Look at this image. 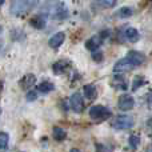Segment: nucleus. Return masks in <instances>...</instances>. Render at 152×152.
<instances>
[{
	"mask_svg": "<svg viewBox=\"0 0 152 152\" xmlns=\"http://www.w3.org/2000/svg\"><path fill=\"white\" fill-rule=\"evenodd\" d=\"M35 83H36V76L29 74V75H26L20 80V87L23 89H31L35 86Z\"/></svg>",
	"mask_w": 152,
	"mask_h": 152,
	"instance_id": "nucleus-11",
	"label": "nucleus"
},
{
	"mask_svg": "<svg viewBox=\"0 0 152 152\" xmlns=\"http://www.w3.org/2000/svg\"><path fill=\"white\" fill-rule=\"evenodd\" d=\"M143 81H144V80H143V79L142 77H136V79H135V84H134V87H132V89H134V91H136V89H137V86H142V84H143Z\"/></svg>",
	"mask_w": 152,
	"mask_h": 152,
	"instance_id": "nucleus-24",
	"label": "nucleus"
},
{
	"mask_svg": "<svg viewBox=\"0 0 152 152\" xmlns=\"http://www.w3.org/2000/svg\"><path fill=\"white\" fill-rule=\"evenodd\" d=\"M84 94H86V97L89 100H92L95 96H96V87L94 84H88V86L84 87Z\"/></svg>",
	"mask_w": 152,
	"mask_h": 152,
	"instance_id": "nucleus-15",
	"label": "nucleus"
},
{
	"mask_svg": "<svg viewBox=\"0 0 152 152\" xmlns=\"http://www.w3.org/2000/svg\"><path fill=\"white\" fill-rule=\"evenodd\" d=\"M134 68H135V64L126 58V59H123V60H119L118 63L115 64V67H113V74L123 75V74H126V72L131 71V69H134Z\"/></svg>",
	"mask_w": 152,
	"mask_h": 152,
	"instance_id": "nucleus-4",
	"label": "nucleus"
},
{
	"mask_svg": "<svg viewBox=\"0 0 152 152\" xmlns=\"http://www.w3.org/2000/svg\"><path fill=\"white\" fill-rule=\"evenodd\" d=\"M4 1H5V0H1V4H4Z\"/></svg>",
	"mask_w": 152,
	"mask_h": 152,
	"instance_id": "nucleus-26",
	"label": "nucleus"
},
{
	"mask_svg": "<svg viewBox=\"0 0 152 152\" xmlns=\"http://www.w3.org/2000/svg\"><path fill=\"white\" fill-rule=\"evenodd\" d=\"M37 99V92L36 91H28V94H27V100L28 102H32V100H36Z\"/></svg>",
	"mask_w": 152,
	"mask_h": 152,
	"instance_id": "nucleus-21",
	"label": "nucleus"
},
{
	"mask_svg": "<svg viewBox=\"0 0 152 152\" xmlns=\"http://www.w3.org/2000/svg\"><path fill=\"white\" fill-rule=\"evenodd\" d=\"M118 105L121 111H131L135 105V100L131 95H121V96L119 97Z\"/></svg>",
	"mask_w": 152,
	"mask_h": 152,
	"instance_id": "nucleus-6",
	"label": "nucleus"
},
{
	"mask_svg": "<svg viewBox=\"0 0 152 152\" xmlns=\"http://www.w3.org/2000/svg\"><path fill=\"white\" fill-rule=\"evenodd\" d=\"M110 116H111V111L107 107H104V105H94L89 110V118L92 120L102 121L104 119H108Z\"/></svg>",
	"mask_w": 152,
	"mask_h": 152,
	"instance_id": "nucleus-3",
	"label": "nucleus"
},
{
	"mask_svg": "<svg viewBox=\"0 0 152 152\" xmlns=\"http://www.w3.org/2000/svg\"><path fill=\"white\" fill-rule=\"evenodd\" d=\"M44 12L55 19L67 18L66 4H63V3H60V1H48L47 4L44 5Z\"/></svg>",
	"mask_w": 152,
	"mask_h": 152,
	"instance_id": "nucleus-1",
	"label": "nucleus"
},
{
	"mask_svg": "<svg viewBox=\"0 0 152 152\" xmlns=\"http://www.w3.org/2000/svg\"><path fill=\"white\" fill-rule=\"evenodd\" d=\"M116 1H118V0H102V4L107 8H111L116 4Z\"/></svg>",
	"mask_w": 152,
	"mask_h": 152,
	"instance_id": "nucleus-23",
	"label": "nucleus"
},
{
	"mask_svg": "<svg viewBox=\"0 0 152 152\" xmlns=\"http://www.w3.org/2000/svg\"><path fill=\"white\" fill-rule=\"evenodd\" d=\"M69 152H80V151H79V150H76V148H72V150L69 151Z\"/></svg>",
	"mask_w": 152,
	"mask_h": 152,
	"instance_id": "nucleus-25",
	"label": "nucleus"
},
{
	"mask_svg": "<svg viewBox=\"0 0 152 152\" xmlns=\"http://www.w3.org/2000/svg\"><path fill=\"white\" fill-rule=\"evenodd\" d=\"M69 104H71V108L75 111V112L80 113L84 108V103H83V97H81V95L77 94V92L72 94L71 97H69Z\"/></svg>",
	"mask_w": 152,
	"mask_h": 152,
	"instance_id": "nucleus-7",
	"label": "nucleus"
},
{
	"mask_svg": "<svg viewBox=\"0 0 152 152\" xmlns=\"http://www.w3.org/2000/svg\"><path fill=\"white\" fill-rule=\"evenodd\" d=\"M8 139H10V137H8V135L5 134V132H1V134H0V148H1V150H5V148H7Z\"/></svg>",
	"mask_w": 152,
	"mask_h": 152,
	"instance_id": "nucleus-19",
	"label": "nucleus"
},
{
	"mask_svg": "<svg viewBox=\"0 0 152 152\" xmlns=\"http://www.w3.org/2000/svg\"><path fill=\"white\" fill-rule=\"evenodd\" d=\"M132 13H134L132 8H129V7H121L120 10L118 11V13H116V15H118L119 18H121V19H127V18H129V16H132Z\"/></svg>",
	"mask_w": 152,
	"mask_h": 152,
	"instance_id": "nucleus-18",
	"label": "nucleus"
},
{
	"mask_svg": "<svg viewBox=\"0 0 152 152\" xmlns=\"http://www.w3.org/2000/svg\"><path fill=\"white\" fill-rule=\"evenodd\" d=\"M37 4V0H13L11 5V13L15 16H21L35 8Z\"/></svg>",
	"mask_w": 152,
	"mask_h": 152,
	"instance_id": "nucleus-2",
	"label": "nucleus"
},
{
	"mask_svg": "<svg viewBox=\"0 0 152 152\" xmlns=\"http://www.w3.org/2000/svg\"><path fill=\"white\" fill-rule=\"evenodd\" d=\"M31 26L35 27L36 29L44 28V26H45V19H44V16H42V15L34 16V18L31 19Z\"/></svg>",
	"mask_w": 152,
	"mask_h": 152,
	"instance_id": "nucleus-13",
	"label": "nucleus"
},
{
	"mask_svg": "<svg viewBox=\"0 0 152 152\" xmlns=\"http://www.w3.org/2000/svg\"><path fill=\"white\" fill-rule=\"evenodd\" d=\"M127 59H128L129 61H132V63L135 64V67L143 64V61L145 60L144 55H143V53H140L139 51H129V52L127 53Z\"/></svg>",
	"mask_w": 152,
	"mask_h": 152,
	"instance_id": "nucleus-9",
	"label": "nucleus"
},
{
	"mask_svg": "<svg viewBox=\"0 0 152 152\" xmlns=\"http://www.w3.org/2000/svg\"><path fill=\"white\" fill-rule=\"evenodd\" d=\"M64 39H66L64 32H58L53 36H51V39L48 40V44H50L51 48H59L64 43Z\"/></svg>",
	"mask_w": 152,
	"mask_h": 152,
	"instance_id": "nucleus-10",
	"label": "nucleus"
},
{
	"mask_svg": "<svg viewBox=\"0 0 152 152\" xmlns=\"http://www.w3.org/2000/svg\"><path fill=\"white\" fill-rule=\"evenodd\" d=\"M103 40H102V36H92L91 39H88L86 42V48L91 52H96L99 50V47L102 45Z\"/></svg>",
	"mask_w": 152,
	"mask_h": 152,
	"instance_id": "nucleus-8",
	"label": "nucleus"
},
{
	"mask_svg": "<svg viewBox=\"0 0 152 152\" xmlns=\"http://www.w3.org/2000/svg\"><path fill=\"white\" fill-rule=\"evenodd\" d=\"M66 68H67V61H64V60H59V61H56V63L52 66V71L55 72L56 75L63 74L64 69H66Z\"/></svg>",
	"mask_w": 152,
	"mask_h": 152,
	"instance_id": "nucleus-14",
	"label": "nucleus"
},
{
	"mask_svg": "<svg viewBox=\"0 0 152 152\" xmlns=\"http://www.w3.org/2000/svg\"><path fill=\"white\" fill-rule=\"evenodd\" d=\"M92 59H94L95 61H97V63H100V61L103 60V53L100 52V51H96V52L92 53Z\"/></svg>",
	"mask_w": 152,
	"mask_h": 152,
	"instance_id": "nucleus-22",
	"label": "nucleus"
},
{
	"mask_svg": "<svg viewBox=\"0 0 152 152\" xmlns=\"http://www.w3.org/2000/svg\"><path fill=\"white\" fill-rule=\"evenodd\" d=\"M113 126H115L118 129H128L134 126V119H132L129 115L118 116L115 123H113Z\"/></svg>",
	"mask_w": 152,
	"mask_h": 152,
	"instance_id": "nucleus-5",
	"label": "nucleus"
},
{
	"mask_svg": "<svg viewBox=\"0 0 152 152\" xmlns=\"http://www.w3.org/2000/svg\"><path fill=\"white\" fill-rule=\"evenodd\" d=\"M129 144H131L132 148H137L140 144V137L137 136V135H132V136L129 137Z\"/></svg>",
	"mask_w": 152,
	"mask_h": 152,
	"instance_id": "nucleus-20",
	"label": "nucleus"
},
{
	"mask_svg": "<svg viewBox=\"0 0 152 152\" xmlns=\"http://www.w3.org/2000/svg\"><path fill=\"white\" fill-rule=\"evenodd\" d=\"M53 88H55V86H53L52 83H50V81H43V83H40L39 86H37V91H39V92H43V94L51 92Z\"/></svg>",
	"mask_w": 152,
	"mask_h": 152,
	"instance_id": "nucleus-16",
	"label": "nucleus"
},
{
	"mask_svg": "<svg viewBox=\"0 0 152 152\" xmlns=\"http://www.w3.org/2000/svg\"><path fill=\"white\" fill-rule=\"evenodd\" d=\"M124 36H126V39L129 40V42L136 43L137 40H139V32H137V29H135L134 27H129V28L126 29Z\"/></svg>",
	"mask_w": 152,
	"mask_h": 152,
	"instance_id": "nucleus-12",
	"label": "nucleus"
},
{
	"mask_svg": "<svg viewBox=\"0 0 152 152\" xmlns=\"http://www.w3.org/2000/svg\"><path fill=\"white\" fill-rule=\"evenodd\" d=\"M67 137V134L64 129H61L60 127H55L53 128V139L58 140V142H61V140H64Z\"/></svg>",
	"mask_w": 152,
	"mask_h": 152,
	"instance_id": "nucleus-17",
	"label": "nucleus"
}]
</instances>
